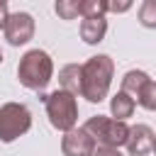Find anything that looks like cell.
<instances>
[{"instance_id": "2e32d148", "label": "cell", "mask_w": 156, "mask_h": 156, "mask_svg": "<svg viewBox=\"0 0 156 156\" xmlns=\"http://www.w3.org/2000/svg\"><path fill=\"white\" fill-rule=\"evenodd\" d=\"M105 12H110L107 0H83V17H105Z\"/></svg>"}, {"instance_id": "9a60e30c", "label": "cell", "mask_w": 156, "mask_h": 156, "mask_svg": "<svg viewBox=\"0 0 156 156\" xmlns=\"http://www.w3.org/2000/svg\"><path fill=\"white\" fill-rule=\"evenodd\" d=\"M136 102H139L144 110H149V112H156V80H149V83L144 85V90L139 93Z\"/></svg>"}, {"instance_id": "30bf717a", "label": "cell", "mask_w": 156, "mask_h": 156, "mask_svg": "<svg viewBox=\"0 0 156 156\" xmlns=\"http://www.w3.org/2000/svg\"><path fill=\"white\" fill-rule=\"evenodd\" d=\"M134 107H136V100H134L129 93H124V90H119V93L110 100V112H112V117H117V119L132 117V115H134Z\"/></svg>"}, {"instance_id": "5b68a950", "label": "cell", "mask_w": 156, "mask_h": 156, "mask_svg": "<svg viewBox=\"0 0 156 156\" xmlns=\"http://www.w3.org/2000/svg\"><path fill=\"white\" fill-rule=\"evenodd\" d=\"M32 127V112L22 102H5L0 105V141L10 144L27 134Z\"/></svg>"}, {"instance_id": "ffe728a7", "label": "cell", "mask_w": 156, "mask_h": 156, "mask_svg": "<svg viewBox=\"0 0 156 156\" xmlns=\"http://www.w3.org/2000/svg\"><path fill=\"white\" fill-rule=\"evenodd\" d=\"M151 154H154V156H156V141H154V151H151Z\"/></svg>"}, {"instance_id": "6da1fadb", "label": "cell", "mask_w": 156, "mask_h": 156, "mask_svg": "<svg viewBox=\"0 0 156 156\" xmlns=\"http://www.w3.org/2000/svg\"><path fill=\"white\" fill-rule=\"evenodd\" d=\"M115 76V61L107 54L90 56L80 63V98L88 102H102L110 93V83Z\"/></svg>"}, {"instance_id": "4fadbf2b", "label": "cell", "mask_w": 156, "mask_h": 156, "mask_svg": "<svg viewBox=\"0 0 156 156\" xmlns=\"http://www.w3.org/2000/svg\"><path fill=\"white\" fill-rule=\"evenodd\" d=\"M83 10V0H56L54 2V12L61 20H76Z\"/></svg>"}, {"instance_id": "e0dca14e", "label": "cell", "mask_w": 156, "mask_h": 156, "mask_svg": "<svg viewBox=\"0 0 156 156\" xmlns=\"http://www.w3.org/2000/svg\"><path fill=\"white\" fill-rule=\"evenodd\" d=\"M132 5H134V0H107V7H110V12H117V15L127 12Z\"/></svg>"}, {"instance_id": "52a82bcc", "label": "cell", "mask_w": 156, "mask_h": 156, "mask_svg": "<svg viewBox=\"0 0 156 156\" xmlns=\"http://www.w3.org/2000/svg\"><path fill=\"white\" fill-rule=\"evenodd\" d=\"M2 32L12 46H22L34 37V17L29 12H12V15H7Z\"/></svg>"}, {"instance_id": "7c38bea8", "label": "cell", "mask_w": 156, "mask_h": 156, "mask_svg": "<svg viewBox=\"0 0 156 156\" xmlns=\"http://www.w3.org/2000/svg\"><path fill=\"white\" fill-rule=\"evenodd\" d=\"M151 78L144 73V71H127L124 73V78H122V88L119 90H124V93H129L134 100L139 98V93L144 90V85L149 83Z\"/></svg>"}, {"instance_id": "8fae6325", "label": "cell", "mask_w": 156, "mask_h": 156, "mask_svg": "<svg viewBox=\"0 0 156 156\" xmlns=\"http://www.w3.org/2000/svg\"><path fill=\"white\" fill-rule=\"evenodd\" d=\"M58 83L61 88L71 90L73 95H80V66L78 63H68L58 71Z\"/></svg>"}, {"instance_id": "277c9868", "label": "cell", "mask_w": 156, "mask_h": 156, "mask_svg": "<svg viewBox=\"0 0 156 156\" xmlns=\"http://www.w3.org/2000/svg\"><path fill=\"white\" fill-rule=\"evenodd\" d=\"M100 146H124L127 139H129V127L124 124V119H117V117H107V115H95L90 117L85 124H83Z\"/></svg>"}, {"instance_id": "5bb4252c", "label": "cell", "mask_w": 156, "mask_h": 156, "mask_svg": "<svg viewBox=\"0 0 156 156\" xmlns=\"http://www.w3.org/2000/svg\"><path fill=\"white\" fill-rule=\"evenodd\" d=\"M139 24L146 29H156V0H144L139 7Z\"/></svg>"}, {"instance_id": "8992f818", "label": "cell", "mask_w": 156, "mask_h": 156, "mask_svg": "<svg viewBox=\"0 0 156 156\" xmlns=\"http://www.w3.org/2000/svg\"><path fill=\"white\" fill-rule=\"evenodd\" d=\"M95 149H98V141L85 127H78V129L73 127L63 132V139H61L63 156H93Z\"/></svg>"}, {"instance_id": "d6986e66", "label": "cell", "mask_w": 156, "mask_h": 156, "mask_svg": "<svg viewBox=\"0 0 156 156\" xmlns=\"http://www.w3.org/2000/svg\"><path fill=\"white\" fill-rule=\"evenodd\" d=\"M7 2L10 0H0V29H5V22H7Z\"/></svg>"}, {"instance_id": "44dd1931", "label": "cell", "mask_w": 156, "mask_h": 156, "mask_svg": "<svg viewBox=\"0 0 156 156\" xmlns=\"http://www.w3.org/2000/svg\"><path fill=\"white\" fill-rule=\"evenodd\" d=\"M0 61H2V49H0Z\"/></svg>"}, {"instance_id": "3957f363", "label": "cell", "mask_w": 156, "mask_h": 156, "mask_svg": "<svg viewBox=\"0 0 156 156\" xmlns=\"http://www.w3.org/2000/svg\"><path fill=\"white\" fill-rule=\"evenodd\" d=\"M44 105H46V117H49L54 129L68 132V129L76 127V122H78V102H76V95L71 90H66V88L51 90L44 98Z\"/></svg>"}, {"instance_id": "7a4b0ae2", "label": "cell", "mask_w": 156, "mask_h": 156, "mask_svg": "<svg viewBox=\"0 0 156 156\" xmlns=\"http://www.w3.org/2000/svg\"><path fill=\"white\" fill-rule=\"evenodd\" d=\"M54 61L44 49H29L17 63V78L29 90H44L51 83Z\"/></svg>"}, {"instance_id": "ba28073f", "label": "cell", "mask_w": 156, "mask_h": 156, "mask_svg": "<svg viewBox=\"0 0 156 156\" xmlns=\"http://www.w3.org/2000/svg\"><path fill=\"white\" fill-rule=\"evenodd\" d=\"M154 141H156V134L149 124H136V127H129V139H127V151L129 156H149L154 151Z\"/></svg>"}, {"instance_id": "9c48e42d", "label": "cell", "mask_w": 156, "mask_h": 156, "mask_svg": "<svg viewBox=\"0 0 156 156\" xmlns=\"http://www.w3.org/2000/svg\"><path fill=\"white\" fill-rule=\"evenodd\" d=\"M107 34V20L105 17H83L80 22V39L85 44H100Z\"/></svg>"}, {"instance_id": "ac0fdd59", "label": "cell", "mask_w": 156, "mask_h": 156, "mask_svg": "<svg viewBox=\"0 0 156 156\" xmlns=\"http://www.w3.org/2000/svg\"><path fill=\"white\" fill-rule=\"evenodd\" d=\"M93 156H122V154H119V149H115V146H98V149L93 151Z\"/></svg>"}]
</instances>
